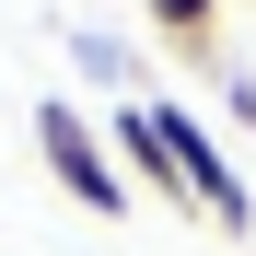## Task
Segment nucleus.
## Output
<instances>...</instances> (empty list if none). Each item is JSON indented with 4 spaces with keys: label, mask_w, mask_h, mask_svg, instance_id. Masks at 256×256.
<instances>
[{
    "label": "nucleus",
    "mask_w": 256,
    "mask_h": 256,
    "mask_svg": "<svg viewBox=\"0 0 256 256\" xmlns=\"http://www.w3.org/2000/svg\"><path fill=\"white\" fill-rule=\"evenodd\" d=\"M105 152H116V175H128V198H175V210H186V175H175V140H163V116H152V94H128V105L105 116Z\"/></svg>",
    "instance_id": "7ed1b4c3"
},
{
    "label": "nucleus",
    "mask_w": 256,
    "mask_h": 256,
    "mask_svg": "<svg viewBox=\"0 0 256 256\" xmlns=\"http://www.w3.org/2000/svg\"><path fill=\"white\" fill-rule=\"evenodd\" d=\"M35 152H47V175L70 210H94V222H128V175H116V152H105V116H82L70 94L35 105Z\"/></svg>",
    "instance_id": "f257e3e1"
},
{
    "label": "nucleus",
    "mask_w": 256,
    "mask_h": 256,
    "mask_svg": "<svg viewBox=\"0 0 256 256\" xmlns=\"http://www.w3.org/2000/svg\"><path fill=\"white\" fill-rule=\"evenodd\" d=\"M140 24H152V35H175V47H198V58H210V24H222V0H140Z\"/></svg>",
    "instance_id": "20e7f679"
},
{
    "label": "nucleus",
    "mask_w": 256,
    "mask_h": 256,
    "mask_svg": "<svg viewBox=\"0 0 256 256\" xmlns=\"http://www.w3.org/2000/svg\"><path fill=\"white\" fill-rule=\"evenodd\" d=\"M152 116H163V140H175V175H186V210H198L210 233H233V244H244V233H256V186L233 175V152L210 140V128H198V116L175 105V94H152Z\"/></svg>",
    "instance_id": "f03ea898"
}]
</instances>
